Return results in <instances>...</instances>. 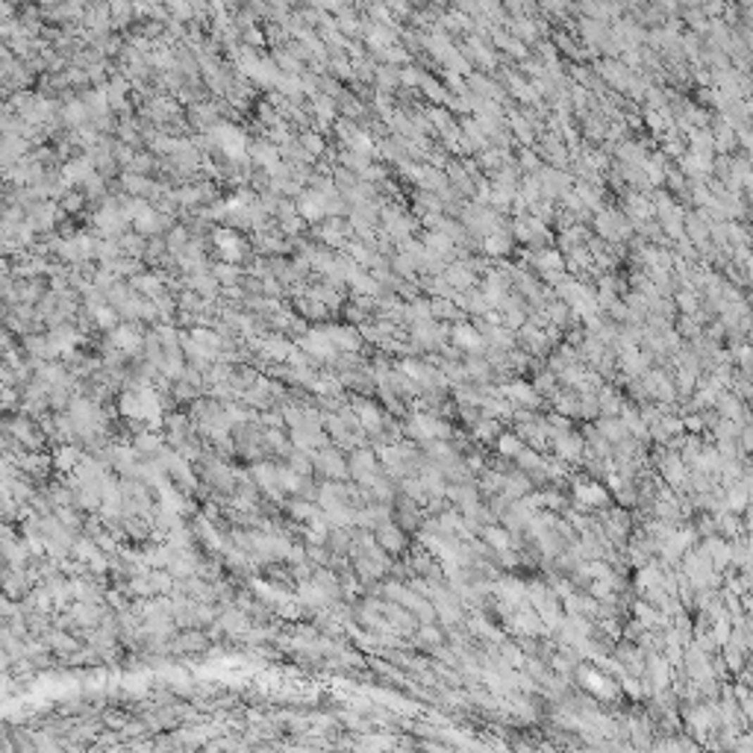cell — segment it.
Instances as JSON below:
<instances>
[{
	"instance_id": "obj_1",
	"label": "cell",
	"mask_w": 753,
	"mask_h": 753,
	"mask_svg": "<svg viewBox=\"0 0 753 753\" xmlns=\"http://www.w3.org/2000/svg\"><path fill=\"white\" fill-rule=\"evenodd\" d=\"M209 139L215 147H221V154L230 162H244L250 154V142L236 124H218L209 130Z\"/></svg>"
},
{
	"instance_id": "obj_2",
	"label": "cell",
	"mask_w": 753,
	"mask_h": 753,
	"mask_svg": "<svg viewBox=\"0 0 753 753\" xmlns=\"http://www.w3.org/2000/svg\"><path fill=\"white\" fill-rule=\"evenodd\" d=\"M239 71L242 77L259 82V86H277L280 80V68L271 59H262L256 54H239Z\"/></svg>"
},
{
	"instance_id": "obj_3",
	"label": "cell",
	"mask_w": 753,
	"mask_h": 753,
	"mask_svg": "<svg viewBox=\"0 0 753 753\" xmlns=\"http://www.w3.org/2000/svg\"><path fill=\"white\" fill-rule=\"evenodd\" d=\"M212 244H215V250L221 254V262H230V265L242 262L244 254H247L244 239L239 236L236 230H230V227H218V230H215V232H212Z\"/></svg>"
},
{
	"instance_id": "obj_4",
	"label": "cell",
	"mask_w": 753,
	"mask_h": 753,
	"mask_svg": "<svg viewBox=\"0 0 753 753\" xmlns=\"http://www.w3.org/2000/svg\"><path fill=\"white\" fill-rule=\"evenodd\" d=\"M330 197L332 194H321V192H300L297 194V212H300V218H304L306 224H318L321 218H327V204H330Z\"/></svg>"
},
{
	"instance_id": "obj_5",
	"label": "cell",
	"mask_w": 753,
	"mask_h": 753,
	"mask_svg": "<svg viewBox=\"0 0 753 753\" xmlns=\"http://www.w3.org/2000/svg\"><path fill=\"white\" fill-rule=\"evenodd\" d=\"M109 344L118 354H136V350H142V332L132 324H118L109 332Z\"/></svg>"
},
{
	"instance_id": "obj_6",
	"label": "cell",
	"mask_w": 753,
	"mask_h": 753,
	"mask_svg": "<svg viewBox=\"0 0 753 753\" xmlns=\"http://www.w3.org/2000/svg\"><path fill=\"white\" fill-rule=\"evenodd\" d=\"M94 174V162H92V156H77V159H68L62 165V171H59V177L65 180V186H77V182H86L89 177Z\"/></svg>"
},
{
	"instance_id": "obj_7",
	"label": "cell",
	"mask_w": 753,
	"mask_h": 753,
	"mask_svg": "<svg viewBox=\"0 0 753 753\" xmlns=\"http://www.w3.org/2000/svg\"><path fill=\"white\" fill-rule=\"evenodd\" d=\"M324 332L330 336V342L336 344V350H344V354H354V350L362 344V336L354 327H342V324H330L324 327Z\"/></svg>"
},
{
	"instance_id": "obj_8",
	"label": "cell",
	"mask_w": 753,
	"mask_h": 753,
	"mask_svg": "<svg viewBox=\"0 0 753 753\" xmlns=\"http://www.w3.org/2000/svg\"><path fill=\"white\" fill-rule=\"evenodd\" d=\"M132 227H136V232H139L142 239H144V236H156V232L165 227V218H162V212H159L154 204H150V206L139 215V218L132 221Z\"/></svg>"
},
{
	"instance_id": "obj_9",
	"label": "cell",
	"mask_w": 753,
	"mask_h": 753,
	"mask_svg": "<svg viewBox=\"0 0 753 753\" xmlns=\"http://www.w3.org/2000/svg\"><path fill=\"white\" fill-rule=\"evenodd\" d=\"M56 218H59V206L56 204H36V206H32V212H30V221L27 224L32 230H54Z\"/></svg>"
},
{
	"instance_id": "obj_10",
	"label": "cell",
	"mask_w": 753,
	"mask_h": 753,
	"mask_svg": "<svg viewBox=\"0 0 753 753\" xmlns=\"http://www.w3.org/2000/svg\"><path fill=\"white\" fill-rule=\"evenodd\" d=\"M121 186H124L130 194H136V197H139V194H142V197H144V194H147V197H156V194L162 192V189L154 186V182H150L144 174H136V171H127V174L121 177Z\"/></svg>"
},
{
	"instance_id": "obj_11",
	"label": "cell",
	"mask_w": 753,
	"mask_h": 753,
	"mask_svg": "<svg viewBox=\"0 0 753 753\" xmlns=\"http://www.w3.org/2000/svg\"><path fill=\"white\" fill-rule=\"evenodd\" d=\"M132 289L142 292V294H147L150 300L165 297V294H162V292H165V282H162V277H156V274H136V277H132Z\"/></svg>"
},
{
	"instance_id": "obj_12",
	"label": "cell",
	"mask_w": 753,
	"mask_h": 753,
	"mask_svg": "<svg viewBox=\"0 0 753 753\" xmlns=\"http://www.w3.org/2000/svg\"><path fill=\"white\" fill-rule=\"evenodd\" d=\"M312 109L318 115V127L321 130L332 127V121H336V104L330 100V94H315L312 97Z\"/></svg>"
},
{
	"instance_id": "obj_13",
	"label": "cell",
	"mask_w": 753,
	"mask_h": 753,
	"mask_svg": "<svg viewBox=\"0 0 753 753\" xmlns=\"http://www.w3.org/2000/svg\"><path fill=\"white\" fill-rule=\"evenodd\" d=\"M250 156H254V162H259L265 171H271L280 162V150L268 142H256V144H250Z\"/></svg>"
},
{
	"instance_id": "obj_14",
	"label": "cell",
	"mask_w": 753,
	"mask_h": 753,
	"mask_svg": "<svg viewBox=\"0 0 753 753\" xmlns=\"http://www.w3.org/2000/svg\"><path fill=\"white\" fill-rule=\"evenodd\" d=\"M89 315H92V321L97 324V327H104V330H115L118 327V309L115 306H109V304H97V306H89Z\"/></svg>"
},
{
	"instance_id": "obj_15",
	"label": "cell",
	"mask_w": 753,
	"mask_h": 753,
	"mask_svg": "<svg viewBox=\"0 0 753 753\" xmlns=\"http://www.w3.org/2000/svg\"><path fill=\"white\" fill-rule=\"evenodd\" d=\"M62 118H65V124L80 130V127H86V118H92V115H89V106L82 104V100H71V104L62 109Z\"/></svg>"
},
{
	"instance_id": "obj_16",
	"label": "cell",
	"mask_w": 753,
	"mask_h": 753,
	"mask_svg": "<svg viewBox=\"0 0 753 753\" xmlns=\"http://www.w3.org/2000/svg\"><path fill=\"white\" fill-rule=\"evenodd\" d=\"M297 312L304 315V318H312V321H321V318H327L330 309L318 297L309 294V297H297Z\"/></svg>"
},
{
	"instance_id": "obj_17",
	"label": "cell",
	"mask_w": 753,
	"mask_h": 753,
	"mask_svg": "<svg viewBox=\"0 0 753 753\" xmlns=\"http://www.w3.org/2000/svg\"><path fill=\"white\" fill-rule=\"evenodd\" d=\"M212 277L218 280L221 286L232 289V282L239 280V268H236V265H230V262H221V265H215V268H212Z\"/></svg>"
},
{
	"instance_id": "obj_18",
	"label": "cell",
	"mask_w": 753,
	"mask_h": 753,
	"mask_svg": "<svg viewBox=\"0 0 753 753\" xmlns=\"http://www.w3.org/2000/svg\"><path fill=\"white\" fill-rule=\"evenodd\" d=\"M454 339H456V344H462V347H468V350L480 347V332L471 330V327H465V324L454 330Z\"/></svg>"
},
{
	"instance_id": "obj_19",
	"label": "cell",
	"mask_w": 753,
	"mask_h": 753,
	"mask_svg": "<svg viewBox=\"0 0 753 753\" xmlns=\"http://www.w3.org/2000/svg\"><path fill=\"white\" fill-rule=\"evenodd\" d=\"M300 147H304L309 156H321L324 154V139L318 136V132L309 130V132H304V136H300Z\"/></svg>"
},
{
	"instance_id": "obj_20",
	"label": "cell",
	"mask_w": 753,
	"mask_h": 753,
	"mask_svg": "<svg viewBox=\"0 0 753 753\" xmlns=\"http://www.w3.org/2000/svg\"><path fill=\"white\" fill-rule=\"evenodd\" d=\"M118 242H121V250H127V254H130L132 259H142V254H144V239L139 236V232H136V236H121Z\"/></svg>"
},
{
	"instance_id": "obj_21",
	"label": "cell",
	"mask_w": 753,
	"mask_h": 753,
	"mask_svg": "<svg viewBox=\"0 0 753 753\" xmlns=\"http://www.w3.org/2000/svg\"><path fill=\"white\" fill-rule=\"evenodd\" d=\"M336 24L342 30V36H359V32H362V24H359L356 15H344V18L336 21Z\"/></svg>"
},
{
	"instance_id": "obj_22",
	"label": "cell",
	"mask_w": 753,
	"mask_h": 753,
	"mask_svg": "<svg viewBox=\"0 0 753 753\" xmlns=\"http://www.w3.org/2000/svg\"><path fill=\"white\" fill-rule=\"evenodd\" d=\"M82 200H86V197L77 194V192H65L62 200H59V209H62V212H77V209L82 206Z\"/></svg>"
},
{
	"instance_id": "obj_23",
	"label": "cell",
	"mask_w": 753,
	"mask_h": 753,
	"mask_svg": "<svg viewBox=\"0 0 753 753\" xmlns=\"http://www.w3.org/2000/svg\"><path fill=\"white\" fill-rule=\"evenodd\" d=\"M382 59H386V62H406V50L392 44V47L386 50V54H382Z\"/></svg>"
},
{
	"instance_id": "obj_24",
	"label": "cell",
	"mask_w": 753,
	"mask_h": 753,
	"mask_svg": "<svg viewBox=\"0 0 753 753\" xmlns=\"http://www.w3.org/2000/svg\"><path fill=\"white\" fill-rule=\"evenodd\" d=\"M244 39H247L250 44H262V42H265L262 30H259V27H254V24H247V27H244Z\"/></svg>"
},
{
	"instance_id": "obj_25",
	"label": "cell",
	"mask_w": 753,
	"mask_h": 753,
	"mask_svg": "<svg viewBox=\"0 0 753 753\" xmlns=\"http://www.w3.org/2000/svg\"><path fill=\"white\" fill-rule=\"evenodd\" d=\"M500 444H504V450H506V454H515V450H518V442H515V439H504Z\"/></svg>"
}]
</instances>
